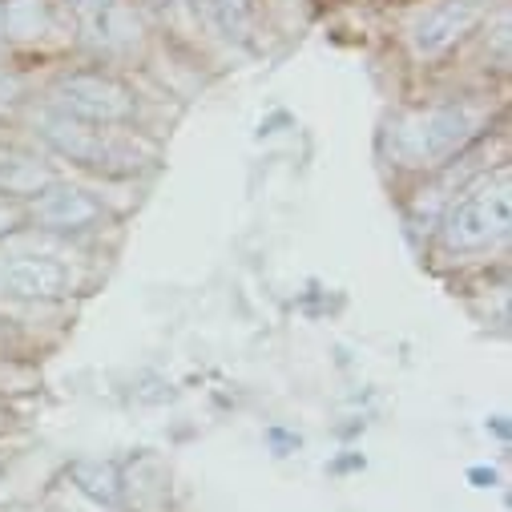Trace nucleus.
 Wrapping results in <instances>:
<instances>
[{
    "label": "nucleus",
    "instance_id": "1",
    "mask_svg": "<svg viewBox=\"0 0 512 512\" xmlns=\"http://www.w3.org/2000/svg\"><path fill=\"white\" fill-rule=\"evenodd\" d=\"M484 113L476 105H436L404 117L392 130V154L400 166H440L480 134Z\"/></svg>",
    "mask_w": 512,
    "mask_h": 512
},
{
    "label": "nucleus",
    "instance_id": "2",
    "mask_svg": "<svg viewBox=\"0 0 512 512\" xmlns=\"http://www.w3.org/2000/svg\"><path fill=\"white\" fill-rule=\"evenodd\" d=\"M41 134L53 150H61L65 158L97 170V174H130L138 170V146H125L121 138H113V130H101V125H85V121H73L65 113L57 117H45Z\"/></svg>",
    "mask_w": 512,
    "mask_h": 512
},
{
    "label": "nucleus",
    "instance_id": "3",
    "mask_svg": "<svg viewBox=\"0 0 512 512\" xmlns=\"http://www.w3.org/2000/svg\"><path fill=\"white\" fill-rule=\"evenodd\" d=\"M512 226V198L508 186H480L472 194H464L460 202H452L448 218H444V246L448 250H484L496 246Z\"/></svg>",
    "mask_w": 512,
    "mask_h": 512
},
{
    "label": "nucleus",
    "instance_id": "4",
    "mask_svg": "<svg viewBox=\"0 0 512 512\" xmlns=\"http://www.w3.org/2000/svg\"><path fill=\"white\" fill-rule=\"evenodd\" d=\"M57 105L65 117L85 125H121L134 117V97L125 85L101 73H73L57 85Z\"/></svg>",
    "mask_w": 512,
    "mask_h": 512
},
{
    "label": "nucleus",
    "instance_id": "5",
    "mask_svg": "<svg viewBox=\"0 0 512 512\" xmlns=\"http://www.w3.org/2000/svg\"><path fill=\"white\" fill-rule=\"evenodd\" d=\"M0 291L17 299H69L77 291V275L45 254H0Z\"/></svg>",
    "mask_w": 512,
    "mask_h": 512
},
{
    "label": "nucleus",
    "instance_id": "6",
    "mask_svg": "<svg viewBox=\"0 0 512 512\" xmlns=\"http://www.w3.org/2000/svg\"><path fill=\"white\" fill-rule=\"evenodd\" d=\"M488 13V0H440L412 25L416 57H444L456 41H464Z\"/></svg>",
    "mask_w": 512,
    "mask_h": 512
},
{
    "label": "nucleus",
    "instance_id": "7",
    "mask_svg": "<svg viewBox=\"0 0 512 512\" xmlns=\"http://www.w3.org/2000/svg\"><path fill=\"white\" fill-rule=\"evenodd\" d=\"M33 218L45 226V230H89L101 222V206L77 190V186H57L49 182L37 202H33Z\"/></svg>",
    "mask_w": 512,
    "mask_h": 512
},
{
    "label": "nucleus",
    "instance_id": "8",
    "mask_svg": "<svg viewBox=\"0 0 512 512\" xmlns=\"http://www.w3.org/2000/svg\"><path fill=\"white\" fill-rule=\"evenodd\" d=\"M73 13L85 29V37L101 49H125L134 41L138 25L125 0H73Z\"/></svg>",
    "mask_w": 512,
    "mask_h": 512
},
{
    "label": "nucleus",
    "instance_id": "9",
    "mask_svg": "<svg viewBox=\"0 0 512 512\" xmlns=\"http://www.w3.org/2000/svg\"><path fill=\"white\" fill-rule=\"evenodd\" d=\"M0 25L13 41H37L53 29V9L49 0H5L0 5Z\"/></svg>",
    "mask_w": 512,
    "mask_h": 512
},
{
    "label": "nucleus",
    "instance_id": "10",
    "mask_svg": "<svg viewBox=\"0 0 512 512\" xmlns=\"http://www.w3.org/2000/svg\"><path fill=\"white\" fill-rule=\"evenodd\" d=\"M53 182V174L29 158V154H17V150H0V194H41L45 186Z\"/></svg>",
    "mask_w": 512,
    "mask_h": 512
},
{
    "label": "nucleus",
    "instance_id": "11",
    "mask_svg": "<svg viewBox=\"0 0 512 512\" xmlns=\"http://www.w3.org/2000/svg\"><path fill=\"white\" fill-rule=\"evenodd\" d=\"M226 41H246L250 33V0H210L206 13Z\"/></svg>",
    "mask_w": 512,
    "mask_h": 512
},
{
    "label": "nucleus",
    "instance_id": "12",
    "mask_svg": "<svg viewBox=\"0 0 512 512\" xmlns=\"http://www.w3.org/2000/svg\"><path fill=\"white\" fill-rule=\"evenodd\" d=\"M17 93H21V81H17L5 65H0V101H13Z\"/></svg>",
    "mask_w": 512,
    "mask_h": 512
},
{
    "label": "nucleus",
    "instance_id": "13",
    "mask_svg": "<svg viewBox=\"0 0 512 512\" xmlns=\"http://www.w3.org/2000/svg\"><path fill=\"white\" fill-rule=\"evenodd\" d=\"M17 226V206H9L5 198H0V234H9Z\"/></svg>",
    "mask_w": 512,
    "mask_h": 512
},
{
    "label": "nucleus",
    "instance_id": "14",
    "mask_svg": "<svg viewBox=\"0 0 512 512\" xmlns=\"http://www.w3.org/2000/svg\"><path fill=\"white\" fill-rule=\"evenodd\" d=\"M190 5H194L198 13H210V0H190Z\"/></svg>",
    "mask_w": 512,
    "mask_h": 512
}]
</instances>
